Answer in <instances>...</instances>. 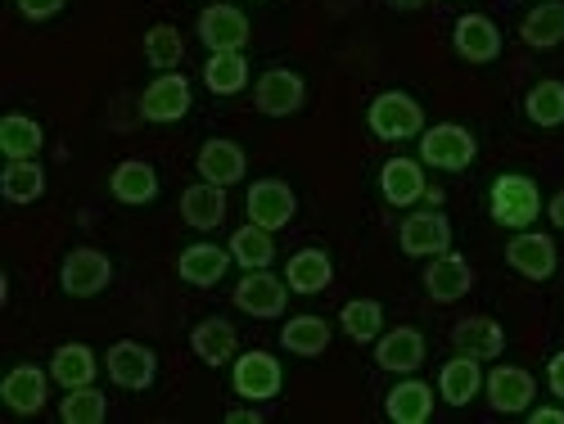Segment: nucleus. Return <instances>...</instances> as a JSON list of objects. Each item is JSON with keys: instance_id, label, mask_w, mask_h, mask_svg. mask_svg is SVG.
Here are the masks:
<instances>
[{"instance_id": "obj_36", "label": "nucleus", "mask_w": 564, "mask_h": 424, "mask_svg": "<svg viewBox=\"0 0 564 424\" xmlns=\"http://www.w3.org/2000/svg\"><path fill=\"white\" fill-rule=\"evenodd\" d=\"M41 145H45V131L32 118L10 113L6 122H0V150H6V159H36Z\"/></svg>"}, {"instance_id": "obj_18", "label": "nucleus", "mask_w": 564, "mask_h": 424, "mask_svg": "<svg viewBox=\"0 0 564 424\" xmlns=\"http://www.w3.org/2000/svg\"><path fill=\"white\" fill-rule=\"evenodd\" d=\"M0 398H6V406L14 415H36L45 406V398H51V384H45V370L36 366H14L6 374V384H0Z\"/></svg>"}, {"instance_id": "obj_20", "label": "nucleus", "mask_w": 564, "mask_h": 424, "mask_svg": "<svg viewBox=\"0 0 564 424\" xmlns=\"http://www.w3.org/2000/svg\"><path fill=\"white\" fill-rule=\"evenodd\" d=\"M452 344H456V352H465V357L492 361V357L506 352V329H501L492 316H469V320H460V325L452 329Z\"/></svg>"}, {"instance_id": "obj_33", "label": "nucleus", "mask_w": 564, "mask_h": 424, "mask_svg": "<svg viewBox=\"0 0 564 424\" xmlns=\"http://www.w3.org/2000/svg\"><path fill=\"white\" fill-rule=\"evenodd\" d=\"M280 344H285L294 357H321L330 348V325L321 316H294V320H285V329H280Z\"/></svg>"}, {"instance_id": "obj_34", "label": "nucleus", "mask_w": 564, "mask_h": 424, "mask_svg": "<svg viewBox=\"0 0 564 424\" xmlns=\"http://www.w3.org/2000/svg\"><path fill=\"white\" fill-rule=\"evenodd\" d=\"M0 191L10 204H36L45 195V172L36 159H10L6 176H0Z\"/></svg>"}, {"instance_id": "obj_15", "label": "nucleus", "mask_w": 564, "mask_h": 424, "mask_svg": "<svg viewBox=\"0 0 564 424\" xmlns=\"http://www.w3.org/2000/svg\"><path fill=\"white\" fill-rule=\"evenodd\" d=\"M294 213H299V199H294V191H290L285 181H253V191H249V217L258 226H267L275 235L280 226L294 221Z\"/></svg>"}, {"instance_id": "obj_32", "label": "nucleus", "mask_w": 564, "mask_h": 424, "mask_svg": "<svg viewBox=\"0 0 564 424\" xmlns=\"http://www.w3.org/2000/svg\"><path fill=\"white\" fill-rule=\"evenodd\" d=\"M230 258L240 262L245 271H262V267H271V258H275V240H271V230H267V226H258V221L240 226V230L230 235Z\"/></svg>"}, {"instance_id": "obj_25", "label": "nucleus", "mask_w": 564, "mask_h": 424, "mask_svg": "<svg viewBox=\"0 0 564 424\" xmlns=\"http://www.w3.org/2000/svg\"><path fill=\"white\" fill-rule=\"evenodd\" d=\"M109 191H113L118 204H150L159 195V172L145 159H127V163L113 167Z\"/></svg>"}, {"instance_id": "obj_21", "label": "nucleus", "mask_w": 564, "mask_h": 424, "mask_svg": "<svg viewBox=\"0 0 564 424\" xmlns=\"http://www.w3.org/2000/svg\"><path fill=\"white\" fill-rule=\"evenodd\" d=\"M191 348L204 366H226L235 361V352H240V335H235V325L221 320V316H208L195 325V335H191Z\"/></svg>"}, {"instance_id": "obj_17", "label": "nucleus", "mask_w": 564, "mask_h": 424, "mask_svg": "<svg viewBox=\"0 0 564 424\" xmlns=\"http://www.w3.org/2000/svg\"><path fill=\"white\" fill-rule=\"evenodd\" d=\"M375 361L393 374H415L420 361H425V335L420 329H389V335L375 339Z\"/></svg>"}, {"instance_id": "obj_22", "label": "nucleus", "mask_w": 564, "mask_h": 424, "mask_svg": "<svg viewBox=\"0 0 564 424\" xmlns=\"http://www.w3.org/2000/svg\"><path fill=\"white\" fill-rule=\"evenodd\" d=\"M235 258H230V249H217V244H191L181 253V262H176V271H181V280L185 285H199V290H213L217 280L226 275V267H230Z\"/></svg>"}, {"instance_id": "obj_23", "label": "nucleus", "mask_w": 564, "mask_h": 424, "mask_svg": "<svg viewBox=\"0 0 564 424\" xmlns=\"http://www.w3.org/2000/svg\"><path fill=\"white\" fill-rule=\"evenodd\" d=\"M181 217L195 230H217L226 221V185H213V181L191 185V191L181 195Z\"/></svg>"}, {"instance_id": "obj_8", "label": "nucleus", "mask_w": 564, "mask_h": 424, "mask_svg": "<svg viewBox=\"0 0 564 424\" xmlns=\"http://www.w3.org/2000/svg\"><path fill=\"white\" fill-rule=\"evenodd\" d=\"M105 366H109V380H113L118 389H131V393L150 389L154 374H159V357H154L145 344H135V339H118V344L109 348Z\"/></svg>"}, {"instance_id": "obj_41", "label": "nucleus", "mask_w": 564, "mask_h": 424, "mask_svg": "<svg viewBox=\"0 0 564 424\" xmlns=\"http://www.w3.org/2000/svg\"><path fill=\"white\" fill-rule=\"evenodd\" d=\"M546 384H551V393L564 402V352L551 357V366H546Z\"/></svg>"}, {"instance_id": "obj_7", "label": "nucleus", "mask_w": 564, "mask_h": 424, "mask_svg": "<svg viewBox=\"0 0 564 424\" xmlns=\"http://www.w3.org/2000/svg\"><path fill=\"white\" fill-rule=\"evenodd\" d=\"M303 100H307V86H303V77L290 73V68H267V73L258 77V86H253V105H258V113H267V118H290V113L303 109Z\"/></svg>"}, {"instance_id": "obj_26", "label": "nucleus", "mask_w": 564, "mask_h": 424, "mask_svg": "<svg viewBox=\"0 0 564 424\" xmlns=\"http://www.w3.org/2000/svg\"><path fill=\"white\" fill-rule=\"evenodd\" d=\"M384 411H389L393 424H425L434 415V389L420 384V380H402V384L389 389Z\"/></svg>"}, {"instance_id": "obj_39", "label": "nucleus", "mask_w": 564, "mask_h": 424, "mask_svg": "<svg viewBox=\"0 0 564 424\" xmlns=\"http://www.w3.org/2000/svg\"><path fill=\"white\" fill-rule=\"evenodd\" d=\"M145 59H150L159 73H167V68H176V64L185 59V41H181V32H176L172 23H154V28L145 32Z\"/></svg>"}, {"instance_id": "obj_29", "label": "nucleus", "mask_w": 564, "mask_h": 424, "mask_svg": "<svg viewBox=\"0 0 564 424\" xmlns=\"http://www.w3.org/2000/svg\"><path fill=\"white\" fill-rule=\"evenodd\" d=\"M520 36L533 45V51H551V45H560L564 41V0H538L520 23Z\"/></svg>"}, {"instance_id": "obj_45", "label": "nucleus", "mask_w": 564, "mask_h": 424, "mask_svg": "<svg viewBox=\"0 0 564 424\" xmlns=\"http://www.w3.org/2000/svg\"><path fill=\"white\" fill-rule=\"evenodd\" d=\"M389 6H393V10H420L425 0H389Z\"/></svg>"}, {"instance_id": "obj_1", "label": "nucleus", "mask_w": 564, "mask_h": 424, "mask_svg": "<svg viewBox=\"0 0 564 424\" xmlns=\"http://www.w3.org/2000/svg\"><path fill=\"white\" fill-rule=\"evenodd\" d=\"M492 221L497 226H510V230H529L542 213V195H538V185L520 172H510V176H497L492 181Z\"/></svg>"}, {"instance_id": "obj_16", "label": "nucleus", "mask_w": 564, "mask_h": 424, "mask_svg": "<svg viewBox=\"0 0 564 424\" xmlns=\"http://www.w3.org/2000/svg\"><path fill=\"white\" fill-rule=\"evenodd\" d=\"M469 285H475V271H469V262L460 253H438L430 258L425 267V290L434 303H456L469 294Z\"/></svg>"}, {"instance_id": "obj_42", "label": "nucleus", "mask_w": 564, "mask_h": 424, "mask_svg": "<svg viewBox=\"0 0 564 424\" xmlns=\"http://www.w3.org/2000/svg\"><path fill=\"white\" fill-rule=\"evenodd\" d=\"M533 424H564V406H529Z\"/></svg>"}, {"instance_id": "obj_12", "label": "nucleus", "mask_w": 564, "mask_h": 424, "mask_svg": "<svg viewBox=\"0 0 564 424\" xmlns=\"http://www.w3.org/2000/svg\"><path fill=\"white\" fill-rule=\"evenodd\" d=\"M199 41L208 51H245L249 45V19L240 6H208L199 14Z\"/></svg>"}, {"instance_id": "obj_9", "label": "nucleus", "mask_w": 564, "mask_h": 424, "mask_svg": "<svg viewBox=\"0 0 564 424\" xmlns=\"http://www.w3.org/2000/svg\"><path fill=\"white\" fill-rule=\"evenodd\" d=\"M484 393H488L492 411H501V415H529V406L538 398V384H533V374L520 370V366H497L484 380Z\"/></svg>"}, {"instance_id": "obj_6", "label": "nucleus", "mask_w": 564, "mask_h": 424, "mask_svg": "<svg viewBox=\"0 0 564 424\" xmlns=\"http://www.w3.org/2000/svg\"><path fill=\"white\" fill-rule=\"evenodd\" d=\"M230 384L235 393H240L245 402H267L280 393V384H285V370H280V361L271 352H245L235 357V370H230Z\"/></svg>"}, {"instance_id": "obj_31", "label": "nucleus", "mask_w": 564, "mask_h": 424, "mask_svg": "<svg viewBox=\"0 0 564 424\" xmlns=\"http://www.w3.org/2000/svg\"><path fill=\"white\" fill-rule=\"evenodd\" d=\"M204 81H208L213 96H240V90L249 86V59H245V51H217V55H208Z\"/></svg>"}, {"instance_id": "obj_11", "label": "nucleus", "mask_w": 564, "mask_h": 424, "mask_svg": "<svg viewBox=\"0 0 564 424\" xmlns=\"http://www.w3.org/2000/svg\"><path fill=\"white\" fill-rule=\"evenodd\" d=\"M402 253L406 258H438L452 249V221L443 213H411L402 221Z\"/></svg>"}, {"instance_id": "obj_4", "label": "nucleus", "mask_w": 564, "mask_h": 424, "mask_svg": "<svg viewBox=\"0 0 564 424\" xmlns=\"http://www.w3.org/2000/svg\"><path fill=\"white\" fill-rule=\"evenodd\" d=\"M290 294H294L290 280H280V275H271V271L262 267V271H245V280L235 285V307L249 312V316H258V320H271V316L285 312Z\"/></svg>"}, {"instance_id": "obj_13", "label": "nucleus", "mask_w": 564, "mask_h": 424, "mask_svg": "<svg viewBox=\"0 0 564 424\" xmlns=\"http://www.w3.org/2000/svg\"><path fill=\"white\" fill-rule=\"evenodd\" d=\"M452 41H456V55L469 64H492L501 55V28L488 14H460L452 28Z\"/></svg>"}, {"instance_id": "obj_10", "label": "nucleus", "mask_w": 564, "mask_h": 424, "mask_svg": "<svg viewBox=\"0 0 564 424\" xmlns=\"http://www.w3.org/2000/svg\"><path fill=\"white\" fill-rule=\"evenodd\" d=\"M140 113L145 122H181L191 113V81L181 73H163L145 86V96H140Z\"/></svg>"}, {"instance_id": "obj_24", "label": "nucleus", "mask_w": 564, "mask_h": 424, "mask_svg": "<svg viewBox=\"0 0 564 424\" xmlns=\"http://www.w3.org/2000/svg\"><path fill=\"white\" fill-rule=\"evenodd\" d=\"M245 172H249V159L235 140H208L199 150V176L213 185H235V181H245Z\"/></svg>"}, {"instance_id": "obj_40", "label": "nucleus", "mask_w": 564, "mask_h": 424, "mask_svg": "<svg viewBox=\"0 0 564 424\" xmlns=\"http://www.w3.org/2000/svg\"><path fill=\"white\" fill-rule=\"evenodd\" d=\"M64 6L68 0H19V14L32 19V23H45V19H55Z\"/></svg>"}, {"instance_id": "obj_44", "label": "nucleus", "mask_w": 564, "mask_h": 424, "mask_svg": "<svg viewBox=\"0 0 564 424\" xmlns=\"http://www.w3.org/2000/svg\"><path fill=\"white\" fill-rule=\"evenodd\" d=\"M551 221H555V226L564 230V191H560V195L551 199Z\"/></svg>"}, {"instance_id": "obj_28", "label": "nucleus", "mask_w": 564, "mask_h": 424, "mask_svg": "<svg viewBox=\"0 0 564 424\" xmlns=\"http://www.w3.org/2000/svg\"><path fill=\"white\" fill-rule=\"evenodd\" d=\"M479 389H484L479 357H465V352H460V357L447 361L443 374H438V393H443L447 406H465L469 398H479Z\"/></svg>"}, {"instance_id": "obj_3", "label": "nucleus", "mask_w": 564, "mask_h": 424, "mask_svg": "<svg viewBox=\"0 0 564 424\" xmlns=\"http://www.w3.org/2000/svg\"><path fill=\"white\" fill-rule=\"evenodd\" d=\"M366 122L380 140H411L425 131V109H420V100H411L406 90H384V96L370 100Z\"/></svg>"}, {"instance_id": "obj_19", "label": "nucleus", "mask_w": 564, "mask_h": 424, "mask_svg": "<svg viewBox=\"0 0 564 424\" xmlns=\"http://www.w3.org/2000/svg\"><path fill=\"white\" fill-rule=\"evenodd\" d=\"M380 191L393 208H411L415 199H425V167H420L415 159H389L380 167Z\"/></svg>"}, {"instance_id": "obj_37", "label": "nucleus", "mask_w": 564, "mask_h": 424, "mask_svg": "<svg viewBox=\"0 0 564 424\" xmlns=\"http://www.w3.org/2000/svg\"><path fill=\"white\" fill-rule=\"evenodd\" d=\"M105 415H109V398L96 384L68 389V398L59 402V420L64 424H105Z\"/></svg>"}, {"instance_id": "obj_27", "label": "nucleus", "mask_w": 564, "mask_h": 424, "mask_svg": "<svg viewBox=\"0 0 564 424\" xmlns=\"http://www.w3.org/2000/svg\"><path fill=\"white\" fill-rule=\"evenodd\" d=\"M285 280H290L294 294H321V290H330L335 262H330V253H321V249H303V253L290 258Z\"/></svg>"}, {"instance_id": "obj_35", "label": "nucleus", "mask_w": 564, "mask_h": 424, "mask_svg": "<svg viewBox=\"0 0 564 424\" xmlns=\"http://www.w3.org/2000/svg\"><path fill=\"white\" fill-rule=\"evenodd\" d=\"M339 325H344V335L352 344H375L380 339V329H384V307L375 298H352V303H344Z\"/></svg>"}, {"instance_id": "obj_14", "label": "nucleus", "mask_w": 564, "mask_h": 424, "mask_svg": "<svg viewBox=\"0 0 564 424\" xmlns=\"http://www.w3.org/2000/svg\"><path fill=\"white\" fill-rule=\"evenodd\" d=\"M506 262L529 275V280H551L555 267H560V253L551 244V235H538V230H520L514 240L506 244Z\"/></svg>"}, {"instance_id": "obj_30", "label": "nucleus", "mask_w": 564, "mask_h": 424, "mask_svg": "<svg viewBox=\"0 0 564 424\" xmlns=\"http://www.w3.org/2000/svg\"><path fill=\"white\" fill-rule=\"evenodd\" d=\"M96 370H100V361H96V352H90L86 344H64L51 357V380H59L64 389L96 384Z\"/></svg>"}, {"instance_id": "obj_38", "label": "nucleus", "mask_w": 564, "mask_h": 424, "mask_svg": "<svg viewBox=\"0 0 564 424\" xmlns=\"http://www.w3.org/2000/svg\"><path fill=\"white\" fill-rule=\"evenodd\" d=\"M524 113L538 127H564V81H538L524 100Z\"/></svg>"}, {"instance_id": "obj_2", "label": "nucleus", "mask_w": 564, "mask_h": 424, "mask_svg": "<svg viewBox=\"0 0 564 424\" xmlns=\"http://www.w3.org/2000/svg\"><path fill=\"white\" fill-rule=\"evenodd\" d=\"M479 145L460 122H438V127H425L420 131V163H430L438 172H465L475 163Z\"/></svg>"}, {"instance_id": "obj_5", "label": "nucleus", "mask_w": 564, "mask_h": 424, "mask_svg": "<svg viewBox=\"0 0 564 424\" xmlns=\"http://www.w3.org/2000/svg\"><path fill=\"white\" fill-rule=\"evenodd\" d=\"M109 280H113V262L100 249H73L59 271V285L68 298H96L109 290Z\"/></svg>"}, {"instance_id": "obj_43", "label": "nucleus", "mask_w": 564, "mask_h": 424, "mask_svg": "<svg viewBox=\"0 0 564 424\" xmlns=\"http://www.w3.org/2000/svg\"><path fill=\"white\" fill-rule=\"evenodd\" d=\"M226 420H230V424H258L262 415H258V411H245V406H240V411H230Z\"/></svg>"}]
</instances>
